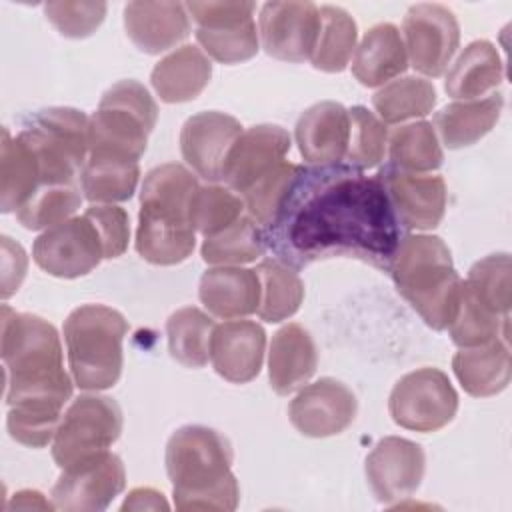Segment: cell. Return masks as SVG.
<instances>
[{
	"mask_svg": "<svg viewBox=\"0 0 512 512\" xmlns=\"http://www.w3.org/2000/svg\"><path fill=\"white\" fill-rule=\"evenodd\" d=\"M400 230L378 174L336 162L304 166L264 234L276 258L296 268L350 256L388 270Z\"/></svg>",
	"mask_w": 512,
	"mask_h": 512,
	"instance_id": "obj_1",
	"label": "cell"
},
{
	"mask_svg": "<svg viewBox=\"0 0 512 512\" xmlns=\"http://www.w3.org/2000/svg\"><path fill=\"white\" fill-rule=\"evenodd\" d=\"M8 434L28 448L54 440L74 378L64 370L56 328L36 316L2 306V344Z\"/></svg>",
	"mask_w": 512,
	"mask_h": 512,
	"instance_id": "obj_2",
	"label": "cell"
},
{
	"mask_svg": "<svg viewBox=\"0 0 512 512\" xmlns=\"http://www.w3.org/2000/svg\"><path fill=\"white\" fill-rule=\"evenodd\" d=\"M232 446L218 430L188 424L166 444V472L176 510H236L240 486L232 474Z\"/></svg>",
	"mask_w": 512,
	"mask_h": 512,
	"instance_id": "obj_3",
	"label": "cell"
},
{
	"mask_svg": "<svg viewBox=\"0 0 512 512\" xmlns=\"http://www.w3.org/2000/svg\"><path fill=\"white\" fill-rule=\"evenodd\" d=\"M386 272H390L398 294L430 328L440 332L450 326L458 310L462 278L440 236H402Z\"/></svg>",
	"mask_w": 512,
	"mask_h": 512,
	"instance_id": "obj_4",
	"label": "cell"
},
{
	"mask_svg": "<svg viewBox=\"0 0 512 512\" xmlns=\"http://www.w3.org/2000/svg\"><path fill=\"white\" fill-rule=\"evenodd\" d=\"M62 332L74 384L94 392L112 388L124 366L126 318L110 306L84 304L68 314Z\"/></svg>",
	"mask_w": 512,
	"mask_h": 512,
	"instance_id": "obj_5",
	"label": "cell"
},
{
	"mask_svg": "<svg viewBox=\"0 0 512 512\" xmlns=\"http://www.w3.org/2000/svg\"><path fill=\"white\" fill-rule=\"evenodd\" d=\"M158 120V106L150 92L136 80H120L110 86L90 116V154L140 160L148 136Z\"/></svg>",
	"mask_w": 512,
	"mask_h": 512,
	"instance_id": "obj_6",
	"label": "cell"
},
{
	"mask_svg": "<svg viewBox=\"0 0 512 512\" xmlns=\"http://www.w3.org/2000/svg\"><path fill=\"white\" fill-rule=\"evenodd\" d=\"M88 124L82 110L54 106L38 110L16 134L34 154L42 184H78L90 154Z\"/></svg>",
	"mask_w": 512,
	"mask_h": 512,
	"instance_id": "obj_7",
	"label": "cell"
},
{
	"mask_svg": "<svg viewBox=\"0 0 512 512\" xmlns=\"http://www.w3.org/2000/svg\"><path fill=\"white\" fill-rule=\"evenodd\" d=\"M122 410L118 402L102 394H82L64 412L54 440L52 458L60 468L108 450L122 432Z\"/></svg>",
	"mask_w": 512,
	"mask_h": 512,
	"instance_id": "obj_8",
	"label": "cell"
},
{
	"mask_svg": "<svg viewBox=\"0 0 512 512\" xmlns=\"http://www.w3.org/2000/svg\"><path fill=\"white\" fill-rule=\"evenodd\" d=\"M388 410L398 426L428 434L454 420L458 394L442 370L418 368L394 384Z\"/></svg>",
	"mask_w": 512,
	"mask_h": 512,
	"instance_id": "obj_9",
	"label": "cell"
},
{
	"mask_svg": "<svg viewBox=\"0 0 512 512\" xmlns=\"http://www.w3.org/2000/svg\"><path fill=\"white\" fill-rule=\"evenodd\" d=\"M126 470L110 450L84 456L62 468L52 486V504L58 510H106L124 490Z\"/></svg>",
	"mask_w": 512,
	"mask_h": 512,
	"instance_id": "obj_10",
	"label": "cell"
},
{
	"mask_svg": "<svg viewBox=\"0 0 512 512\" xmlns=\"http://www.w3.org/2000/svg\"><path fill=\"white\" fill-rule=\"evenodd\" d=\"M402 32L410 64L424 76H442L460 44L454 12L442 4H414L404 16Z\"/></svg>",
	"mask_w": 512,
	"mask_h": 512,
	"instance_id": "obj_11",
	"label": "cell"
},
{
	"mask_svg": "<svg viewBox=\"0 0 512 512\" xmlns=\"http://www.w3.org/2000/svg\"><path fill=\"white\" fill-rule=\"evenodd\" d=\"M34 262L56 278H78L104 260L102 240L86 214L44 230L32 246Z\"/></svg>",
	"mask_w": 512,
	"mask_h": 512,
	"instance_id": "obj_12",
	"label": "cell"
},
{
	"mask_svg": "<svg viewBox=\"0 0 512 512\" xmlns=\"http://www.w3.org/2000/svg\"><path fill=\"white\" fill-rule=\"evenodd\" d=\"M320 28L314 2H266L258 16V38L268 56L284 62L310 60Z\"/></svg>",
	"mask_w": 512,
	"mask_h": 512,
	"instance_id": "obj_13",
	"label": "cell"
},
{
	"mask_svg": "<svg viewBox=\"0 0 512 512\" xmlns=\"http://www.w3.org/2000/svg\"><path fill=\"white\" fill-rule=\"evenodd\" d=\"M424 470L426 454L422 446L400 436L378 440L364 464L374 498L386 506L412 496L424 478Z\"/></svg>",
	"mask_w": 512,
	"mask_h": 512,
	"instance_id": "obj_14",
	"label": "cell"
},
{
	"mask_svg": "<svg viewBox=\"0 0 512 512\" xmlns=\"http://www.w3.org/2000/svg\"><path fill=\"white\" fill-rule=\"evenodd\" d=\"M354 392L336 378H320L294 396L288 406L292 426L310 438H328L344 432L356 418Z\"/></svg>",
	"mask_w": 512,
	"mask_h": 512,
	"instance_id": "obj_15",
	"label": "cell"
},
{
	"mask_svg": "<svg viewBox=\"0 0 512 512\" xmlns=\"http://www.w3.org/2000/svg\"><path fill=\"white\" fill-rule=\"evenodd\" d=\"M400 228L432 230L446 212V182L438 174H414L392 166L378 172Z\"/></svg>",
	"mask_w": 512,
	"mask_h": 512,
	"instance_id": "obj_16",
	"label": "cell"
},
{
	"mask_svg": "<svg viewBox=\"0 0 512 512\" xmlns=\"http://www.w3.org/2000/svg\"><path fill=\"white\" fill-rule=\"evenodd\" d=\"M200 188L196 176L182 164L152 168L142 182L138 222L162 228H192L190 204Z\"/></svg>",
	"mask_w": 512,
	"mask_h": 512,
	"instance_id": "obj_17",
	"label": "cell"
},
{
	"mask_svg": "<svg viewBox=\"0 0 512 512\" xmlns=\"http://www.w3.org/2000/svg\"><path fill=\"white\" fill-rule=\"evenodd\" d=\"M242 132V124L230 114L218 110L198 112L182 126V158L200 178L222 182L226 156Z\"/></svg>",
	"mask_w": 512,
	"mask_h": 512,
	"instance_id": "obj_18",
	"label": "cell"
},
{
	"mask_svg": "<svg viewBox=\"0 0 512 512\" xmlns=\"http://www.w3.org/2000/svg\"><path fill=\"white\" fill-rule=\"evenodd\" d=\"M290 144V134L276 124H258L244 130L226 156L222 182L242 196L252 184L284 162Z\"/></svg>",
	"mask_w": 512,
	"mask_h": 512,
	"instance_id": "obj_19",
	"label": "cell"
},
{
	"mask_svg": "<svg viewBox=\"0 0 512 512\" xmlns=\"http://www.w3.org/2000/svg\"><path fill=\"white\" fill-rule=\"evenodd\" d=\"M266 332L252 320L216 324L210 340V360L218 376L232 384H246L260 374Z\"/></svg>",
	"mask_w": 512,
	"mask_h": 512,
	"instance_id": "obj_20",
	"label": "cell"
},
{
	"mask_svg": "<svg viewBox=\"0 0 512 512\" xmlns=\"http://www.w3.org/2000/svg\"><path fill=\"white\" fill-rule=\"evenodd\" d=\"M350 116L348 108L324 100L306 108L296 122V144L302 158L310 164L342 162L348 148Z\"/></svg>",
	"mask_w": 512,
	"mask_h": 512,
	"instance_id": "obj_21",
	"label": "cell"
},
{
	"mask_svg": "<svg viewBox=\"0 0 512 512\" xmlns=\"http://www.w3.org/2000/svg\"><path fill=\"white\" fill-rule=\"evenodd\" d=\"M124 30L146 54H160L190 34V14L182 2H128Z\"/></svg>",
	"mask_w": 512,
	"mask_h": 512,
	"instance_id": "obj_22",
	"label": "cell"
},
{
	"mask_svg": "<svg viewBox=\"0 0 512 512\" xmlns=\"http://www.w3.org/2000/svg\"><path fill=\"white\" fill-rule=\"evenodd\" d=\"M318 350L310 332L290 322L282 326L270 342L268 380L276 394L288 396L300 390L316 372Z\"/></svg>",
	"mask_w": 512,
	"mask_h": 512,
	"instance_id": "obj_23",
	"label": "cell"
},
{
	"mask_svg": "<svg viewBox=\"0 0 512 512\" xmlns=\"http://www.w3.org/2000/svg\"><path fill=\"white\" fill-rule=\"evenodd\" d=\"M204 308L222 320L250 316L260 304V280L256 270L240 266L208 268L198 286Z\"/></svg>",
	"mask_w": 512,
	"mask_h": 512,
	"instance_id": "obj_24",
	"label": "cell"
},
{
	"mask_svg": "<svg viewBox=\"0 0 512 512\" xmlns=\"http://www.w3.org/2000/svg\"><path fill=\"white\" fill-rule=\"evenodd\" d=\"M408 54L400 30L382 22L372 26L360 40L352 56L354 78L368 88L384 86L406 72Z\"/></svg>",
	"mask_w": 512,
	"mask_h": 512,
	"instance_id": "obj_25",
	"label": "cell"
},
{
	"mask_svg": "<svg viewBox=\"0 0 512 512\" xmlns=\"http://www.w3.org/2000/svg\"><path fill=\"white\" fill-rule=\"evenodd\" d=\"M452 370L470 396L500 394L512 378L508 340L496 338L482 346L460 348L452 358Z\"/></svg>",
	"mask_w": 512,
	"mask_h": 512,
	"instance_id": "obj_26",
	"label": "cell"
},
{
	"mask_svg": "<svg viewBox=\"0 0 512 512\" xmlns=\"http://www.w3.org/2000/svg\"><path fill=\"white\" fill-rule=\"evenodd\" d=\"M212 78L210 58L192 44H184L164 56L150 74L152 88L162 102L180 104L194 100Z\"/></svg>",
	"mask_w": 512,
	"mask_h": 512,
	"instance_id": "obj_27",
	"label": "cell"
},
{
	"mask_svg": "<svg viewBox=\"0 0 512 512\" xmlns=\"http://www.w3.org/2000/svg\"><path fill=\"white\" fill-rule=\"evenodd\" d=\"M502 106L504 96L500 92L476 100L452 102L436 112L434 130L450 150L472 146L494 128L502 114Z\"/></svg>",
	"mask_w": 512,
	"mask_h": 512,
	"instance_id": "obj_28",
	"label": "cell"
},
{
	"mask_svg": "<svg viewBox=\"0 0 512 512\" xmlns=\"http://www.w3.org/2000/svg\"><path fill=\"white\" fill-rule=\"evenodd\" d=\"M504 80V64L488 40L470 42L448 68L444 90L456 100H476L492 94Z\"/></svg>",
	"mask_w": 512,
	"mask_h": 512,
	"instance_id": "obj_29",
	"label": "cell"
},
{
	"mask_svg": "<svg viewBox=\"0 0 512 512\" xmlns=\"http://www.w3.org/2000/svg\"><path fill=\"white\" fill-rule=\"evenodd\" d=\"M138 180L140 166L136 160L104 154H88L80 172V188L92 204H114L132 198Z\"/></svg>",
	"mask_w": 512,
	"mask_h": 512,
	"instance_id": "obj_30",
	"label": "cell"
},
{
	"mask_svg": "<svg viewBox=\"0 0 512 512\" xmlns=\"http://www.w3.org/2000/svg\"><path fill=\"white\" fill-rule=\"evenodd\" d=\"M42 184L40 168L30 148L2 128L0 146V210L16 212Z\"/></svg>",
	"mask_w": 512,
	"mask_h": 512,
	"instance_id": "obj_31",
	"label": "cell"
},
{
	"mask_svg": "<svg viewBox=\"0 0 512 512\" xmlns=\"http://www.w3.org/2000/svg\"><path fill=\"white\" fill-rule=\"evenodd\" d=\"M254 270L260 280L258 318L282 322L294 316L304 300V282L298 272L278 258H266Z\"/></svg>",
	"mask_w": 512,
	"mask_h": 512,
	"instance_id": "obj_32",
	"label": "cell"
},
{
	"mask_svg": "<svg viewBox=\"0 0 512 512\" xmlns=\"http://www.w3.org/2000/svg\"><path fill=\"white\" fill-rule=\"evenodd\" d=\"M388 156L392 168L414 174L438 170L444 160L436 130L426 120L394 128L388 134Z\"/></svg>",
	"mask_w": 512,
	"mask_h": 512,
	"instance_id": "obj_33",
	"label": "cell"
},
{
	"mask_svg": "<svg viewBox=\"0 0 512 512\" xmlns=\"http://www.w3.org/2000/svg\"><path fill=\"white\" fill-rule=\"evenodd\" d=\"M216 324L200 308L186 306L166 320L170 356L186 368H204L210 360V340Z\"/></svg>",
	"mask_w": 512,
	"mask_h": 512,
	"instance_id": "obj_34",
	"label": "cell"
},
{
	"mask_svg": "<svg viewBox=\"0 0 512 512\" xmlns=\"http://www.w3.org/2000/svg\"><path fill=\"white\" fill-rule=\"evenodd\" d=\"M358 28L354 18L340 6H320V28L310 62L322 72H342L354 56Z\"/></svg>",
	"mask_w": 512,
	"mask_h": 512,
	"instance_id": "obj_35",
	"label": "cell"
},
{
	"mask_svg": "<svg viewBox=\"0 0 512 512\" xmlns=\"http://www.w3.org/2000/svg\"><path fill=\"white\" fill-rule=\"evenodd\" d=\"M268 250L266 234L250 216H240L234 224L204 238L200 254L212 266H240L254 262Z\"/></svg>",
	"mask_w": 512,
	"mask_h": 512,
	"instance_id": "obj_36",
	"label": "cell"
},
{
	"mask_svg": "<svg viewBox=\"0 0 512 512\" xmlns=\"http://www.w3.org/2000/svg\"><path fill=\"white\" fill-rule=\"evenodd\" d=\"M372 106L384 124H402L432 112L436 88L430 80L418 76L396 78L372 96Z\"/></svg>",
	"mask_w": 512,
	"mask_h": 512,
	"instance_id": "obj_37",
	"label": "cell"
},
{
	"mask_svg": "<svg viewBox=\"0 0 512 512\" xmlns=\"http://www.w3.org/2000/svg\"><path fill=\"white\" fill-rule=\"evenodd\" d=\"M512 266L506 252L490 254L472 264L468 278L462 282L464 290L478 300L482 306L492 310L498 316L510 318L512 302Z\"/></svg>",
	"mask_w": 512,
	"mask_h": 512,
	"instance_id": "obj_38",
	"label": "cell"
},
{
	"mask_svg": "<svg viewBox=\"0 0 512 512\" xmlns=\"http://www.w3.org/2000/svg\"><path fill=\"white\" fill-rule=\"evenodd\" d=\"M446 330L456 346L472 348L488 344L496 338L510 340V318L494 314L474 300L462 286L458 310Z\"/></svg>",
	"mask_w": 512,
	"mask_h": 512,
	"instance_id": "obj_39",
	"label": "cell"
},
{
	"mask_svg": "<svg viewBox=\"0 0 512 512\" xmlns=\"http://www.w3.org/2000/svg\"><path fill=\"white\" fill-rule=\"evenodd\" d=\"M78 184H42L16 210L18 222L28 230H48L80 208L82 194Z\"/></svg>",
	"mask_w": 512,
	"mask_h": 512,
	"instance_id": "obj_40",
	"label": "cell"
},
{
	"mask_svg": "<svg viewBox=\"0 0 512 512\" xmlns=\"http://www.w3.org/2000/svg\"><path fill=\"white\" fill-rule=\"evenodd\" d=\"M304 166L282 162L272 172L262 176L256 184H252L240 198L244 202V208L248 210V216L260 224L264 230L276 220L284 200L288 198V192L292 190L296 178L300 176Z\"/></svg>",
	"mask_w": 512,
	"mask_h": 512,
	"instance_id": "obj_41",
	"label": "cell"
},
{
	"mask_svg": "<svg viewBox=\"0 0 512 512\" xmlns=\"http://www.w3.org/2000/svg\"><path fill=\"white\" fill-rule=\"evenodd\" d=\"M350 134L346 148V164L358 170L376 168L386 154L388 130L386 124L368 108L352 106L348 108Z\"/></svg>",
	"mask_w": 512,
	"mask_h": 512,
	"instance_id": "obj_42",
	"label": "cell"
},
{
	"mask_svg": "<svg viewBox=\"0 0 512 512\" xmlns=\"http://www.w3.org/2000/svg\"><path fill=\"white\" fill-rule=\"evenodd\" d=\"M244 212L242 198L228 186L208 184L194 192L190 204V222L204 238L234 224Z\"/></svg>",
	"mask_w": 512,
	"mask_h": 512,
	"instance_id": "obj_43",
	"label": "cell"
},
{
	"mask_svg": "<svg viewBox=\"0 0 512 512\" xmlns=\"http://www.w3.org/2000/svg\"><path fill=\"white\" fill-rule=\"evenodd\" d=\"M196 40L208 58L220 64H238L258 52L256 22L248 20L222 28H196Z\"/></svg>",
	"mask_w": 512,
	"mask_h": 512,
	"instance_id": "obj_44",
	"label": "cell"
},
{
	"mask_svg": "<svg viewBox=\"0 0 512 512\" xmlns=\"http://www.w3.org/2000/svg\"><path fill=\"white\" fill-rule=\"evenodd\" d=\"M48 22L66 38L90 36L106 16L104 2H48L44 4Z\"/></svg>",
	"mask_w": 512,
	"mask_h": 512,
	"instance_id": "obj_45",
	"label": "cell"
},
{
	"mask_svg": "<svg viewBox=\"0 0 512 512\" xmlns=\"http://www.w3.org/2000/svg\"><path fill=\"white\" fill-rule=\"evenodd\" d=\"M96 226L102 240L104 258L112 260L126 252L130 240V220L124 208L114 204H94L84 212Z\"/></svg>",
	"mask_w": 512,
	"mask_h": 512,
	"instance_id": "obj_46",
	"label": "cell"
},
{
	"mask_svg": "<svg viewBox=\"0 0 512 512\" xmlns=\"http://www.w3.org/2000/svg\"><path fill=\"white\" fill-rule=\"evenodd\" d=\"M188 14L196 28H222L254 20V2H188Z\"/></svg>",
	"mask_w": 512,
	"mask_h": 512,
	"instance_id": "obj_47",
	"label": "cell"
},
{
	"mask_svg": "<svg viewBox=\"0 0 512 512\" xmlns=\"http://www.w3.org/2000/svg\"><path fill=\"white\" fill-rule=\"evenodd\" d=\"M2 242V286H0V296L2 300H8L22 284L26 270H28V256L24 248L14 242L8 236L0 238Z\"/></svg>",
	"mask_w": 512,
	"mask_h": 512,
	"instance_id": "obj_48",
	"label": "cell"
},
{
	"mask_svg": "<svg viewBox=\"0 0 512 512\" xmlns=\"http://www.w3.org/2000/svg\"><path fill=\"white\" fill-rule=\"evenodd\" d=\"M170 504L166 502L164 494L154 488H134L128 492L122 510H168Z\"/></svg>",
	"mask_w": 512,
	"mask_h": 512,
	"instance_id": "obj_49",
	"label": "cell"
},
{
	"mask_svg": "<svg viewBox=\"0 0 512 512\" xmlns=\"http://www.w3.org/2000/svg\"><path fill=\"white\" fill-rule=\"evenodd\" d=\"M8 508H24V510L42 508V510H48V508H54V504H48L44 500V496L40 492H36V490H22V492L14 494L12 504Z\"/></svg>",
	"mask_w": 512,
	"mask_h": 512,
	"instance_id": "obj_50",
	"label": "cell"
}]
</instances>
